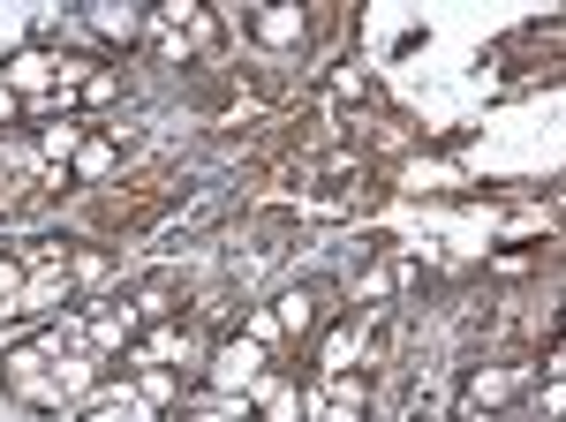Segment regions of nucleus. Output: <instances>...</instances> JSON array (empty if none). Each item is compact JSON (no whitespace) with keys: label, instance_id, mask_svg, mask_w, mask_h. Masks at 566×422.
Returning a JSON list of instances; mask_svg holds the SVG:
<instances>
[{"label":"nucleus","instance_id":"19","mask_svg":"<svg viewBox=\"0 0 566 422\" xmlns=\"http://www.w3.org/2000/svg\"><path fill=\"white\" fill-rule=\"evenodd\" d=\"M114 91H122V76H114V68H91V76H84V91H76V98H84V106H106Z\"/></svg>","mask_w":566,"mask_h":422},{"label":"nucleus","instance_id":"13","mask_svg":"<svg viewBox=\"0 0 566 422\" xmlns=\"http://www.w3.org/2000/svg\"><path fill=\"white\" fill-rule=\"evenodd\" d=\"M129 384L144 392V400H151V408H175V400H181V378H175V370H159V362L129 370Z\"/></svg>","mask_w":566,"mask_h":422},{"label":"nucleus","instance_id":"15","mask_svg":"<svg viewBox=\"0 0 566 422\" xmlns=\"http://www.w3.org/2000/svg\"><path fill=\"white\" fill-rule=\"evenodd\" d=\"M23 279H31V272H23V256L0 250V317H15V309H23Z\"/></svg>","mask_w":566,"mask_h":422},{"label":"nucleus","instance_id":"18","mask_svg":"<svg viewBox=\"0 0 566 422\" xmlns=\"http://www.w3.org/2000/svg\"><path fill=\"white\" fill-rule=\"evenodd\" d=\"M69 279H76V287H98V279H106V256L98 250H69Z\"/></svg>","mask_w":566,"mask_h":422},{"label":"nucleus","instance_id":"1","mask_svg":"<svg viewBox=\"0 0 566 422\" xmlns=\"http://www.w3.org/2000/svg\"><path fill=\"white\" fill-rule=\"evenodd\" d=\"M144 39L159 45L167 61H197V53L219 39V15L205 8V0H167V8H159V15L144 23Z\"/></svg>","mask_w":566,"mask_h":422},{"label":"nucleus","instance_id":"6","mask_svg":"<svg viewBox=\"0 0 566 422\" xmlns=\"http://www.w3.org/2000/svg\"><path fill=\"white\" fill-rule=\"evenodd\" d=\"M84 136H91V128L76 122V114H61V122H45L39 136H31V151H39V173H45V181H61V173H69V159L84 151Z\"/></svg>","mask_w":566,"mask_h":422},{"label":"nucleus","instance_id":"16","mask_svg":"<svg viewBox=\"0 0 566 422\" xmlns=\"http://www.w3.org/2000/svg\"><path fill=\"white\" fill-rule=\"evenodd\" d=\"M392 287H400V264H370V272L355 279V295H363V309H378V302H392Z\"/></svg>","mask_w":566,"mask_h":422},{"label":"nucleus","instance_id":"14","mask_svg":"<svg viewBox=\"0 0 566 422\" xmlns=\"http://www.w3.org/2000/svg\"><path fill=\"white\" fill-rule=\"evenodd\" d=\"M181 422H258V415H250V400H227V392H205V400H197V408H189Z\"/></svg>","mask_w":566,"mask_h":422},{"label":"nucleus","instance_id":"21","mask_svg":"<svg viewBox=\"0 0 566 422\" xmlns=\"http://www.w3.org/2000/svg\"><path fill=\"white\" fill-rule=\"evenodd\" d=\"M461 422H506V415H461Z\"/></svg>","mask_w":566,"mask_h":422},{"label":"nucleus","instance_id":"20","mask_svg":"<svg viewBox=\"0 0 566 422\" xmlns=\"http://www.w3.org/2000/svg\"><path fill=\"white\" fill-rule=\"evenodd\" d=\"M15 114H23V98H15V91H8V76H0V122H15Z\"/></svg>","mask_w":566,"mask_h":422},{"label":"nucleus","instance_id":"7","mask_svg":"<svg viewBox=\"0 0 566 422\" xmlns=\"http://www.w3.org/2000/svg\"><path fill=\"white\" fill-rule=\"evenodd\" d=\"M310 422H370V384L363 378H325L310 400Z\"/></svg>","mask_w":566,"mask_h":422},{"label":"nucleus","instance_id":"12","mask_svg":"<svg viewBox=\"0 0 566 422\" xmlns=\"http://www.w3.org/2000/svg\"><path fill=\"white\" fill-rule=\"evenodd\" d=\"M250 415H258V422H295V384L264 370V378L250 384Z\"/></svg>","mask_w":566,"mask_h":422},{"label":"nucleus","instance_id":"3","mask_svg":"<svg viewBox=\"0 0 566 422\" xmlns=\"http://www.w3.org/2000/svg\"><path fill=\"white\" fill-rule=\"evenodd\" d=\"M514 400H522V370H506V362H476L461 384V415H499Z\"/></svg>","mask_w":566,"mask_h":422},{"label":"nucleus","instance_id":"17","mask_svg":"<svg viewBox=\"0 0 566 422\" xmlns=\"http://www.w3.org/2000/svg\"><path fill=\"white\" fill-rule=\"evenodd\" d=\"M242 339H250V347H264V355H272V347H280V325H272V302H264V309H250V317H242Z\"/></svg>","mask_w":566,"mask_h":422},{"label":"nucleus","instance_id":"9","mask_svg":"<svg viewBox=\"0 0 566 422\" xmlns=\"http://www.w3.org/2000/svg\"><path fill=\"white\" fill-rule=\"evenodd\" d=\"M76 422H159V408L136 384H106V392H91L84 408H76Z\"/></svg>","mask_w":566,"mask_h":422},{"label":"nucleus","instance_id":"5","mask_svg":"<svg viewBox=\"0 0 566 422\" xmlns=\"http://www.w3.org/2000/svg\"><path fill=\"white\" fill-rule=\"evenodd\" d=\"M272 325H280V339H303L325 325V287L317 279H303V287H280L272 295Z\"/></svg>","mask_w":566,"mask_h":422},{"label":"nucleus","instance_id":"11","mask_svg":"<svg viewBox=\"0 0 566 422\" xmlns=\"http://www.w3.org/2000/svg\"><path fill=\"white\" fill-rule=\"evenodd\" d=\"M122 144H129L122 128H114V136H84V151L69 159V173H76V181H98V173H114V167H122Z\"/></svg>","mask_w":566,"mask_h":422},{"label":"nucleus","instance_id":"8","mask_svg":"<svg viewBox=\"0 0 566 422\" xmlns=\"http://www.w3.org/2000/svg\"><path fill=\"white\" fill-rule=\"evenodd\" d=\"M76 23H84L91 39H106V45H136L151 15H144V8H129V0H91V8L76 15Z\"/></svg>","mask_w":566,"mask_h":422},{"label":"nucleus","instance_id":"2","mask_svg":"<svg viewBox=\"0 0 566 422\" xmlns=\"http://www.w3.org/2000/svg\"><path fill=\"white\" fill-rule=\"evenodd\" d=\"M264 378V347H250V339H219L212 355H205V392H227V400H250V384Z\"/></svg>","mask_w":566,"mask_h":422},{"label":"nucleus","instance_id":"10","mask_svg":"<svg viewBox=\"0 0 566 422\" xmlns=\"http://www.w3.org/2000/svg\"><path fill=\"white\" fill-rule=\"evenodd\" d=\"M317 362H325V378H355V362H363V325H333V333L317 339Z\"/></svg>","mask_w":566,"mask_h":422},{"label":"nucleus","instance_id":"4","mask_svg":"<svg viewBox=\"0 0 566 422\" xmlns=\"http://www.w3.org/2000/svg\"><path fill=\"white\" fill-rule=\"evenodd\" d=\"M250 39H258V45H272V53H295V45L310 39L303 0H272V8H250Z\"/></svg>","mask_w":566,"mask_h":422}]
</instances>
